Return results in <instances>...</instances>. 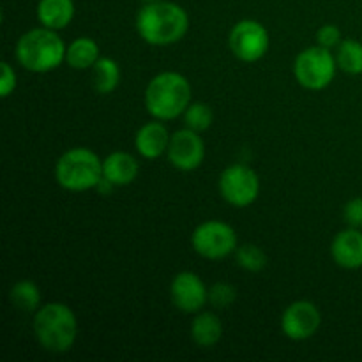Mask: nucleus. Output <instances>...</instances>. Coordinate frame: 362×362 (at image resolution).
Instances as JSON below:
<instances>
[{"instance_id": "f257e3e1", "label": "nucleus", "mask_w": 362, "mask_h": 362, "mask_svg": "<svg viewBox=\"0 0 362 362\" xmlns=\"http://www.w3.org/2000/svg\"><path fill=\"white\" fill-rule=\"evenodd\" d=\"M189 30L186 9L175 2H147L136 14V32L152 46H170L182 41Z\"/></svg>"}, {"instance_id": "f03ea898", "label": "nucleus", "mask_w": 362, "mask_h": 362, "mask_svg": "<svg viewBox=\"0 0 362 362\" xmlns=\"http://www.w3.org/2000/svg\"><path fill=\"white\" fill-rule=\"evenodd\" d=\"M191 105V85L184 74L177 71L159 73L145 88V108L154 119L173 120L184 115Z\"/></svg>"}, {"instance_id": "7ed1b4c3", "label": "nucleus", "mask_w": 362, "mask_h": 362, "mask_svg": "<svg viewBox=\"0 0 362 362\" xmlns=\"http://www.w3.org/2000/svg\"><path fill=\"white\" fill-rule=\"evenodd\" d=\"M34 336L46 352H67L78 338L76 315L64 303L45 304L34 313Z\"/></svg>"}, {"instance_id": "20e7f679", "label": "nucleus", "mask_w": 362, "mask_h": 362, "mask_svg": "<svg viewBox=\"0 0 362 362\" xmlns=\"http://www.w3.org/2000/svg\"><path fill=\"white\" fill-rule=\"evenodd\" d=\"M66 49L62 37L48 27H37L25 32L16 42V60L30 73H49L66 62Z\"/></svg>"}, {"instance_id": "39448f33", "label": "nucleus", "mask_w": 362, "mask_h": 362, "mask_svg": "<svg viewBox=\"0 0 362 362\" xmlns=\"http://www.w3.org/2000/svg\"><path fill=\"white\" fill-rule=\"evenodd\" d=\"M55 180L71 193L94 189L103 180V159L87 147L69 148L57 161Z\"/></svg>"}, {"instance_id": "423d86ee", "label": "nucleus", "mask_w": 362, "mask_h": 362, "mask_svg": "<svg viewBox=\"0 0 362 362\" xmlns=\"http://www.w3.org/2000/svg\"><path fill=\"white\" fill-rule=\"evenodd\" d=\"M336 69V55L320 45L303 49L293 62V76L308 90H324L329 87L334 80Z\"/></svg>"}, {"instance_id": "0eeeda50", "label": "nucleus", "mask_w": 362, "mask_h": 362, "mask_svg": "<svg viewBox=\"0 0 362 362\" xmlns=\"http://www.w3.org/2000/svg\"><path fill=\"white\" fill-rule=\"evenodd\" d=\"M191 246L194 253L200 255L207 260H223L235 253L239 247L237 244V233L228 223L211 219L204 221L191 233Z\"/></svg>"}, {"instance_id": "6e6552de", "label": "nucleus", "mask_w": 362, "mask_h": 362, "mask_svg": "<svg viewBox=\"0 0 362 362\" xmlns=\"http://www.w3.org/2000/svg\"><path fill=\"white\" fill-rule=\"evenodd\" d=\"M219 193L232 207L244 209L255 204L260 194V179L253 168L246 165H232L219 175Z\"/></svg>"}, {"instance_id": "1a4fd4ad", "label": "nucleus", "mask_w": 362, "mask_h": 362, "mask_svg": "<svg viewBox=\"0 0 362 362\" xmlns=\"http://www.w3.org/2000/svg\"><path fill=\"white\" fill-rule=\"evenodd\" d=\"M228 45L233 55L243 62H257L269 52L271 39L260 21L240 20L233 25L228 35Z\"/></svg>"}, {"instance_id": "9d476101", "label": "nucleus", "mask_w": 362, "mask_h": 362, "mask_svg": "<svg viewBox=\"0 0 362 362\" xmlns=\"http://www.w3.org/2000/svg\"><path fill=\"white\" fill-rule=\"evenodd\" d=\"M166 156H168L170 165L180 172H193L200 168L205 159V144L200 133L189 127L175 131L170 138Z\"/></svg>"}, {"instance_id": "9b49d317", "label": "nucleus", "mask_w": 362, "mask_h": 362, "mask_svg": "<svg viewBox=\"0 0 362 362\" xmlns=\"http://www.w3.org/2000/svg\"><path fill=\"white\" fill-rule=\"evenodd\" d=\"M322 315L311 300H296L281 315V331L292 341H306L320 329Z\"/></svg>"}, {"instance_id": "f8f14e48", "label": "nucleus", "mask_w": 362, "mask_h": 362, "mask_svg": "<svg viewBox=\"0 0 362 362\" xmlns=\"http://www.w3.org/2000/svg\"><path fill=\"white\" fill-rule=\"evenodd\" d=\"M170 299L182 313H198L209 303V288L200 276L182 271L170 283Z\"/></svg>"}, {"instance_id": "ddd939ff", "label": "nucleus", "mask_w": 362, "mask_h": 362, "mask_svg": "<svg viewBox=\"0 0 362 362\" xmlns=\"http://www.w3.org/2000/svg\"><path fill=\"white\" fill-rule=\"evenodd\" d=\"M331 257L336 265L349 271H357L362 267V232L361 228H352L339 232L332 239Z\"/></svg>"}, {"instance_id": "4468645a", "label": "nucleus", "mask_w": 362, "mask_h": 362, "mask_svg": "<svg viewBox=\"0 0 362 362\" xmlns=\"http://www.w3.org/2000/svg\"><path fill=\"white\" fill-rule=\"evenodd\" d=\"M170 138L172 134L168 133L163 120L154 119L152 122L144 124L140 129L136 131L134 136V147L136 152L145 159H158L163 154H166L170 145Z\"/></svg>"}, {"instance_id": "2eb2a0df", "label": "nucleus", "mask_w": 362, "mask_h": 362, "mask_svg": "<svg viewBox=\"0 0 362 362\" xmlns=\"http://www.w3.org/2000/svg\"><path fill=\"white\" fill-rule=\"evenodd\" d=\"M140 172L136 158L124 151H115L103 159V179L113 186H127L134 182Z\"/></svg>"}, {"instance_id": "dca6fc26", "label": "nucleus", "mask_w": 362, "mask_h": 362, "mask_svg": "<svg viewBox=\"0 0 362 362\" xmlns=\"http://www.w3.org/2000/svg\"><path fill=\"white\" fill-rule=\"evenodd\" d=\"M35 14L42 27L59 32L73 21L74 2L73 0H39Z\"/></svg>"}, {"instance_id": "f3484780", "label": "nucleus", "mask_w": 362, "mask_h": 362, "mask_svg": "<svg viewBox=\"0 0 362 362\" xmlns=\"http://www.w3.org/2000/svg\"><path fill=\"white\" fill-rule=\"evenodd\" d=\"M223 336V324L212 311L198 313L191 322V339L200 349H212Z\"/></svg>"}, {"instance_id": "a211bd4d", "label": "nucleus", "mask_w": 362, "mask_h": 362, "mask_svg": "<svg viewBox=\"0 0 362 362\" xmlns=\"http://www.w3.org/2000/svg\"><path fill=\"white\" fill-rule=\"evenodd\" d=\"M120 78H122V73H120L119 64H117V60L110 59V57H99V60L90 69L92 87L98 94H112L119 87Z\"/></svg>"}, {"instance_id": "6ab92c4d", "label": "nucleus", "mask_w": 362, "mask_h": 362, "mask_svg": "<svg viewBox=\"0 0 362 362\" xmlns=\"http://www.w3.org/2000/svg\"><path fill=\"white\" fill-rule=\"evenodd\" d=\"M99 57H101V49L92 37L74 39L66 49V62L78 71L92 69Z\"/></svg>"}, {"instance_id": "aec40b11", "label": "nucleus", "mask_w": 362, "mask_h": 362, "mask_svg": "<svg viewBox=\"0 0 362 362\" xmlns=\"http://www.w3.org/2000/svg\"><path fill=\"white\" fill-rule=\"evenodd\" d=\"M9 300L23 313H35L41 308V290L30 279H20L11 288Z\"/></svg>"}, {"instance_id": "412c9836", "label": "nucleus", "mask_w": 362, "mask_h": 362, "mask_svg": "<svg viewBox=\"0 0 362 362\" xmlns=\"http://www.w3.org/2000/svg\"><path fill=\"white\" fill-rule=\"evenodd\" d=\"M336 62L346 74H362V42L357 39H343L336 48Z\"/></svg>"}, {"instance_id": "4be33fe9", "label": "nucleus", "mask_w": 362, "mask_h": 362, "mask_svg": "<svg viewBox=\"0 0 362 362\" xmlns=\"http://www.w3.org/2000/svg\"><path fill=\"white\" fill-rule=\"evenodd\" d=\"M233 255H235L237 265L247 272H260L267 267V255L255 244H243L237 247Z\"/></svg>"}, {"instance_id": "5701e85b", "label": "nucleus", "mask_w": 362, "mask_h": 362, "mask_svg": "<svg viewBox=\"0 0 362 362\" xmlns=\"http://www.w3.org/2000/svg\"><path fill=\"white\" fill-rule=\"evenodd\" d=\"M184 122H186V127L197 131V133H204L214 122V113H212V108L207 105V103H191L187 106V110L184 112Z\"/></svg>"}, {"instance_id": "b1692460", "label": "nucleus", "mask_w": 362, "mask_h": 362, "mask_svg": "<svg viewBox=\"0 0 362 362\" xmlns=\"http://www.w3.org/2000/svg\"><path fill=\"white\" fill-rule=\"evenodd\" d=\"M237 300V288L226 281H218L209 288V303L216 310H226Z\"/></svg>"}, {"instance_id": "393cba45", "label": "nucleus", "mask_w": 362, "mask_h": 362, "mask_svg": "<svg viewBox=\"0 0 362 362\" xmlns=\"http://www.w3.org/2000/svg\"><path fill=\"white\" fill-rule=\"evenodd\" d=\"M341 41H343L341 30H339V27H336V25L327 23V25H322V27L318 28L317 42L320 46H324V48H329V49L338 48Z\"/></svg>"}, {"instance_id": "a878e982", "label": "nucleus", "mask_w": 362, "mask_h": 362, "mask_svg": "<svg viewBox=\"0 0 362 362\" xmlns=\"http://www.w3.org/2000/svg\"><path fill=\"white\" fill-rule=\"evenodd\" d=\"M343 218L345 223L352 228H362V198L356 197L349 200L343 209Z\"/></svg>"}, {"instance_id": "bb28decb", "label": "nucleus", "mask_w": 362, "mask_h": 362, "mask_svg": "<svg viewBox=\"0 0 362 362\" xmlns=\"http://www.w3.org/2000/svg\"><path fill=\"white\" fill-rule=\"evenodd\" d=\"M0 69H2V73H0V95L9 98L16 88V71L6 60L0 62Z\"/></svg>"}, {"instance_id": "cd10ccee", "label": "nucleus", "mask_w": 362, "mask_h": 362, "mask_svg": "<svg viewBox=\"0 0 362 362\" xmlns=\"http://www.w3.org/2000/svg\"><path fill=\"white\" fill-rule=\"evenodd\" d=\"M144 2L145 4H147V2H158V0H144Z\"/></svg>"}]
</instances>
